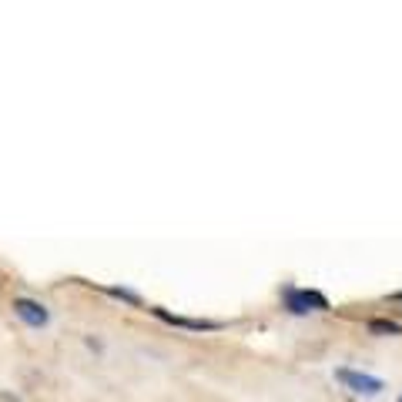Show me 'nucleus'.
Listing matches in <instances>:
<instances>
[{
	"label": "nucleus",
	"instance_id": "obj_2",
	"mask_svg": "<svg viewBox=\"0 0 402 402\" xmlns=\"http://www.w3.org/2000/svg\"><path fill=\"white\" fill-rule=\"evenodd\" d=\"M285 305H289V312H295V315H305L309 309H328V298L319 292H298V289H289L285 292Z\"/></svg>",
	"mask_w": 402,
	"mask_h": 402
},
{
	"label": "nucleus",
	"instance_id": "obj_3",
	"mask_svg": "<svg viewBox=\"0 0 402 402\" xmlns=\"http://www.w3.org/2000/svg\"><path fill=\"white\" fill-rule=\"evenodd\" d=\"M14 312H17V319H24L31 328H41V325H47V319H50L44 305H41V302H34V298H17Z\"/></svg>",
	"mask_w": 402,
	"mask_h": 402
},
{
	"label": "nucleus",
	"instance_id": "obj_5",
	"mask_svg": "<svg viewBox=\"0 0 402 402\" xmlns=\"http://www.w3.org/2000/svg\"><path fill=\"white\" fill-rule=\"evenodd\" d=\"M369 332H375V335H402V325L386 322V319H372Z\"/></svg>",
	"mask_w": 402,
	"mask_h": 402
},
{
	"label": "nucleus",
	"instance_id": "obj_6",
	"mask_svg": "<svg viewBox=\"0 0 402 402\" xmlns=\"http://www.w3.org/2000/svg\"><path fill=\"white\" fill-rule=\"evenodd\" d=\"M108 295H114V298H121V302H131V305H141V298L134 292H127V289H104Z\"/></svg>",
	"mask_w": 402,
	"mask_h": 402
},
{
	"label": "nucleus",
	"instance_id": "obj_7",
	"mask_svg": "<svg viewBox=\"0 0 402 402\" xmlns=\"http://www.w3.org/2000/svg\"><path fill=\"white\" fill-rule=\"evenodd\" d=\"M399 402H402V396H399Z\"/></svg>",
	"mask_w": 402,
	"mask_h": 402
},
{
	"label": "nucleus",
	"instance_id": "obj_1",
	"mask_svg": "<svg viewBox=\"0 0 402 402\" xmlns=\"http://www.w3.org/2000/svg\"><path fill=\"white\" fill-rule=\"evenodd\" d=\"M335 375H339V382H342V386H345V389H352L356 396H379V392L386 389V382H382V379H375V375H369V372L339 369Z\"/></svg>",
	"mask_w": 402,
	"mask_h": 402
},
{
	"label": "nucleus",
	"instance_id": "obj_4",
	"mask_svg": "<svg viewBox=\"0 0 402 402\" xmlns=\"http://www.w3.org/2000/svg\"><path fill=\"white\" fill-rule=\"evenodd\" d=\"M158 319H165L171 325H181V328H191V332H201V328H218V322H198V319H181V315H171L165 309H155Z\"/></svg>",
	"mask_w": 402,
	"mask_h": 402
}]
</instances>
